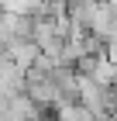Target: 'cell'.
I'll return each instance as SVG.
<instances>
[{"label":"cell","mask_w":117,"mask_h":121,"mask_svg":"<svg viewBox=\"0 0 117 121\" xmlns=\"http://www.w3.org/2000/svg\"><path fill=\"white\" fill-rule=\"evenodd\" d=\"M90 76L97 80L100 86H114V83H117V66L107 59V52L93 59V69H90Z\"/></svg>","instance_id":"6da1fadb"},{"label":"cell","mask_w":117,"mask_h":121,"mask_svg":"<svg viewBox=\"0 0 117 121\" xmlns=\"http://www.w3.org/2000/svg\"><path fill=\"white\" fill-rule=\"evenodd\" d=\"M110 118H114V121H117V107H114V111H110Z\"/></svg>","instance_id":"7a4b0ae2"}]
</instances>
